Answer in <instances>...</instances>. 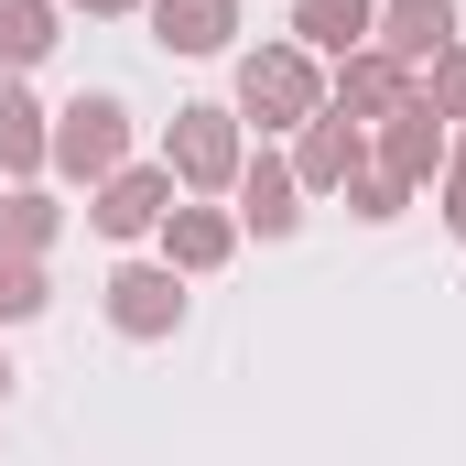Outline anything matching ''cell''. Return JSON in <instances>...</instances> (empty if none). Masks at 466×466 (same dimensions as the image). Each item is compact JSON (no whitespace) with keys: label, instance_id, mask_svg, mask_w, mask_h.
I'll use <instances>...</instances> for the list:
<instances>
[{"label":"cell","instance_id":"obj_10","mask_svg":"<svg viewBox=\"0 0 466 466\" xmlns=\"http://www.w3.org/2000/svg\"><path fill=\"white\" fill-rule=\"evenodd\" d=\"M249 218H260V228H293V174H282V163L249 174Z\"/></svg>","mask_w":466,"mask_h":466},{"label":"cell","instance_id":"obj_7","mask_svg":"<svg viewBox=\"0 0 466 466\" xmlns=\"http://www.w3.org/2000/svg\"><path fill=\"white\" fill-rule=\"evenodd\" d=\"M152 218H163V174H119V185H109V207H98V228H109V238L152 228Z\"/></svg>","mask_w":466,"mask_h":466},{"label":"cell","instance_id":"obj_1","mask_svg":"<svg viewBox=\"0 0 466 466\" xmlns=\"http://www.w3.org/2000/svg\"><path fill=\"white\" fill-rule=\"evenodd\" d=\"M55 163L109 174V163H119V98H76V109H66V130H55Z\"/></svg>","mask_w":466,"mask_h":466},{"label":"cell","instance_id":"obj_14","mask_svg":"<svg viewBox=\"0 0 466 466\" xmlns=\"http://www.w3.org/2000/svg\"><path fill=\"white\" fill-rule=\"evenodd\" d=\"M358 163V141H348V119H337V130H315V152H304V174H315V185H337V174H348Z\"/></svg>","mask_w":466,"mask_h":466},{"label":"cell","instance_id":"obj_8","mask_svg":"<svg viewBox=\"0 0 466 466\" xmlns=\"http://www.w3.org/2000/svg\"><path fill=\"white\" fill-rule=\"evenodd\" d=\"M44 44H55V11H44V0H0V55H11V66H33Z\"/></svg>","mask_w":466,"mask_h":466},{"label":"cell","instance_id":"obj_9","mask_svg":"<svg viewBox=\"0 0 466 466\" xmlns=\"http://www.w3.org/2000/svg\"><path fill=\"white\" fill-rule=\"evenodd\" d=\"M304 33L315 44H358L369 33V0H304Z\"/></svg>","mask_w":466,"mask_h":466},{"label":"cell","instance_id":"obj_6","mask_svg":"<svg viewBox=\"0 0 466 466\" xmlns=\"http://www.w3.org/2000/svg\"><path fill=\"white\" fill-rule=\"evenodd\" d=\"M445 33H456L445 0H390V55H445Z\"/></svg>","mask_w":466,"mask_h":466},{"label":"cell","instance_id":"obj_4","mask_svg":"<svg viewBox=\"0 0 466 466\" xmlns=\"http://www.w3.org/2000/svg\"><path fill=\"white\" fill-rule=\"evenodd\" d=\"M228 109H185V130H174V163H185V174H196V185H218V174H228Z\"/></svg>","mask_w":466,"mask_h":466},{"label":"cell","instance_id":"obj_2","mask_svg":"<svg viewBox=\"0 0 466 466\" xmlns=\"http://www.w3.org/2000/svg\"><path fill=\"white\" fill-rule=\"evenodd\" d=\"M238 98H249V109H271V119H304V109H315V66H304V55H249Z\"/></svg>","mask_w":466,"mask_h":466},{"label":"cell","instance_id":"obj_12","mask_svg":"<svg viewBox=\"0 0 466 466\" xmlns=\"http://www.w3.org/2000/svg\"><path fill=\"white\" fill-rule=\"evenodd\" d=\"M390 98H401V76H390L380 55H358L348 66V109H390Z\"/></svg>","mask_w":466,"mask_h":466},{"label":"cell","instance_id":"obj_16","mask_svg":"<svg viewBox=\"0 0 466 466\" xmlns=\"http://www.w3.org/2000/svg\"><path fill=\"white\" fill-rule=\"evenodd\" d=\"M87 11H119V0H87Z\"/></svg>","mask_w":466,"mask_h":466},{"label":"cell","instance_id":"obj_3","mask_svg":"<svg viewBox=\"0 0 466 466\" xmlns=\"http://www.w3.org/2000/svg\"><path fill=\"white\" fill-rule=\"evenodd\" d=\"M174 304H185V293H174V271H119V282H109V315L130 326V337H163V326H174Z\"/></svg>","mask_w":466,"mask_h":466},{"label":"cell","instance_id":"obj_15","mask_svg":"<svg viewBox=\"0 0 466 466\" xmlns=\"http://www.w3.org/2000/svg\"><path fill=\"white\" fill-rule=\"evenodd\" d=\"M44 304V282H33V260H0V315H33Z\"/></svg>","mask_w":466,"mask_h":466},{"label":"cell","instance_id":"obj_11","mask_svg":"<svg viewBox=\"0 0 466 466\" xmlns=\"http://www.w3.org/2000/svg\"><path fill=\"white\" fill-rule=\"evenodd\" d=\"M44 130H33V98H0V163H33Z\"/></svg>","mask_w":466,"mask_h":466},{"label":"cell","instance_id":"obj_13","mask_svg":"<svg viewBox=\"0 0 466 466\" xmlns=\"http://www.w3.org/2000/svg\"><path fill=\"white\" fill-rule=\"evenodd\" d=\"M218 249H228V218H174V260H196V271H207Z\"/></svg>","mask_w":466,"mask_h":466},{"label":"cell","instance_id":"obj_5","mask_svg":"<svg viewBox=\"0 0 466 466\" xmlns=\"http://www.w3.org/2000/svg\"><path fill=\"white\" fill-rule=\"evenodd\" d=\"M152 22H163L174 55H218V44H228V0H163Z\"/></svg>","mask_w":466,"mask_h":466}]
</instances>
